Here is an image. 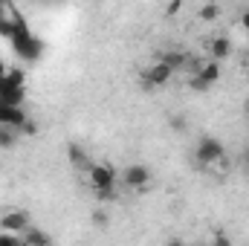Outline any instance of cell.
I'll use <instances>...</instances> for the list:
<instances>
[{
	"instance_id": "6da1fadb",
	"label": "cell",
	"mask_w": 249,
	"mask_h": 246,
	"mask_svg": "<svg viewBox=\"0 0 249 246\" xmlns=\"http://www.w3.org/2000/svg\"><path fill=\"white\" fill-rule=\"evenodd\" d=\"M194 162L203 171L217 168V162H226V145L217 136H200L194 145Z\"/></svg>"
},
{
	"instance_id": "7a4b0ae2",
	"label": "cell",
	"mask_w": 249,
	"mask_h": 246,
	"mask_svg": "<svg viewBox=\"0 0 249 246\" xmlns=\"http://www.w3.org/2000/svg\"><path fill=\"white\" fill-rule=\"evenodd\" d=\"M9 41H12L15 53H18L23 61H38V58L44 55V41H41L38 35H32V29H29V26L18 29V32H15Z\"/></svg>"
},
{
	"instance_id": "3957f363",
	"label": "cell",
	"mask_w": 249,
	"mask_h": 246,
	"mask_svg": "<svg viewBox=\"0 0 249 246\" xmlns=\"http://www.w3.org/2000/svg\"><path fill=\"white\" fill-rule=\"evenodd\" d=\"M23 72L20 70H9L3 78H0V99L9 102V105H23L26 99V90H23Z\"/></svg>"
},
{
	"instance_id": "277c9868",
	"label": "cell",
	"mask_w": 249,
	"mask_h": 246,
	"mask_svg": "<svg viewBox=\"0 0 249 246\" xmlns=\"http://www.w3.org/2000/svg\"><path fill=\"white\" fill-rule=\"evenodd\" d=\"M220 81V61H214V58H209V61L200 64V70L197 72H191V78H188V87L191 90H197V93H206L212 84H217Z\"/></svg>"
},
{
	"instance_id": "5b68a950",
	"label": "cell",
	"mask_w": 249,
	"mask_h": 246,
	"mask_svg": "<svg viewBox=\"0 0 249 246\" xmlns=\"http://www.w3.org/2000/svg\"><path fill=\"white\" fill-rule=\"evenodd\" d=\"M171 75H174V70L168 67V64H162V61H154L145 72H142V87L145 90H160V87H165L168 81H171Z\"/></svg>"
},
{
	"instance_id": "8992f818",
	"label": "cell",
	"mask_w": 249,
	"mask_h": 246,
	"mask_svg": "<svg viewBox=\"0 0 249 246\" xmlns=\"http://www.w3.org/2000/svg\"><path fill=\"white\" fill-rule=\"evenodd\" d=\"M122 183L127 185V188H133V191H145L148 183H151V168L142 165V162L127 165V168L122 171Z\"/></svg>"
},
{
	"instance_id": "52a82bcc",
	"label": "cell",
	"mask_w": 249,
	"mask_h": 246,
	"mask_svg": "<svg viewBox=\"0 0 249 246\" xmlns=\"http://www.w3.org/2000/svg\"><path fill=\"white\" fill-rule=\"evenodd\" d=\"M87 177H90V185L93 188H105V185H116V168L113 165H107V162H93L90 165V171H87Z\"/></svg>"
},
{
	"instance_id": "ba28073f",
	"label": "cell",
	"mask_w": 249,
	"mask_h": 246,
	"mask_svg": "<svg viewBox=\"0 0 249 246\" xmlns=\"http://www.w3.org/2000/svg\"><path fill=\"white\" fill-rule=\"evenodd\" d=\"M32 226V220H29V214L26 211H3L0 214V229H9V232H18V235H23L26 229Z\"/></svg>"
},
{
	"instance_id": "9c48e42d",
	"label": "cell",
	"mask_w": 249,
	"mask_h": 246,
	"mask_svg": "<svg viewBox=\"0 0 249 246\" xmlns=\"http://www.w3.org/2000/svg\"><path fill=\"white\" fill-rule=\"evenodd\" d=\"M23 122H26L23 107H20V105H9V102L0 99V124H9V127H18V130H20Z\"/></svg>"
},
{
	"instance_id": "30bf717a",
	"label": "cell",
	"mask_w": 249,
	"mask_h": 246,
	"mask_svg": "<svg viewBox=\"0 0 249 246\" xmlns=\"http://www.w3.org/2000/svg\"><path fill=\"white\" fill-rule=\"evenodd\" d=\"M209 53H212V58H214V61H226V58L232 55V41H229L226 35H217V38L212 41Z\"/></svg>"
},
{
	"instance_id": "8fae6325",
	"label": "cell",
	"mask_w": 249,
	"mask_h": 246,
	"mask_svg": "<svg viewBox=\"0 0 249 246\" xmlns=\"http://www.w3.org/2000/svg\"><path fill=\"white\" fill-rule=\"evenodd\" d=\"M67 154H70V162H72V168H78V171H90V157H87V151L84 148H78V145H70L67 148Z\"/></svg>"
},
{
	"instance_id": "7c38bea8",
	"label": "cell",
	"mask_w": 249,
	"mask_h": 246,
	"mask_svg": "<svg viewBox=\"0 0 249 246\" xmlns=\"http://www.w3.org/2000/svg\"><path fill=\"white\" fill-rule=\"evenodd\" d=\"M18 136H20V130H18V127L0 124V151H9V148H15V145H18Z\"/></svg>"
},
{
	"instance_id": "4fadbf2b",
	"label": "cell",
	"mask_w": 249,
	"mask_h": 246,
	"mask_svg": "<svg viewBox=\"0 0 249 246\" xmlns=\"http://www.w3.org/2000/svg\"><path fill=\"white\" fill-rule=\"evenodd\" d=\"M23 244H32V246H47V244H53V238H50L47 232H41V229L29 226V229L23 232Z\"/></svg>"
},
{
	"instance_id": "5bb4252c",
	"label": "cell",
	"mask_w": 249,
	"mask_h": 246,
	"mask_svg": "<svg viewBox=\"0 0 249 246\" xmlns=\"http://www.w3.org/2000/svg\"><path fill=\"white\" fill-rule=\"evenodd\" d=\"M160 61H162V64H168V67H171V70L177 72V70H183V67H186L188 55H186V53H180V50H171V53L160 55Z\"/></svg>"
},
{
	"instance_id": "9a60e30c",
	"label": "cell",
	"mask_w": 249,
	"mask_h": 246,
	"mask_svg": "<svg viewBox=\"0 0 249 246\" xmlns=\"http://www.w3.org/2000/svg\"><path fill=\"white\" fill-rule=\"evenodd\" d=\"M217 15H220V6H217V3H212V0H209V3H203V6H200V12H197V18H200V20H206V23L217 20Z\"/></svg>"
},
{
	"instance_id": "2e32d148",
	"label": "cell",
	"mask_w": 249,
	"mask_h": 246,
	"mask_svg": "<svg viewBox=\"0 0 249 246\" xmlns=\"http://www.w3.org/2000/svg\"><path fill=\"white\" fill-rule=\"evenodd\" d=\"M93 191H96V200H99V203H113L116 194H119L116 185H105V188H93Z\"/></svg>"
},
{
	"instance_id": "e0dca14e",
	"label": "cell",
	"mask_w": 249,
	"mask_h": 246,
	"mask_svg": "<svg viewBox=\"0 0 249 246\" xmlns=\"http://www.w3.org/2000/svg\"><path fill=\"white\" fill-rule=\"evenodd\" d=\"M168 127L174 130V133H186L188 130V119L183 113H174V116H168Z\"/></svg>"
},
{
	"instance_id": "ac0fdd59",
	"label": "cell",
	"mask_w": 249,
	"mask_h": 246,
	"mask_svg": "<svg viewBox=\"0 0 249 246\" xmlns=\"http://www.w3.org/2000/svg\"><path fill=\"white\" fill-rule=\"evenodd\" d=\"M15 244H23V235L3 229V232H0V246H15Z\"/></svg>"
},
{
	"instance_id": "d6986e66",
	"label": "cell",
	"mask_w": 249,
	"mask_h": 246,
	"mask_svg": "<svg viewBox=\"0 0 249 246\" xmlns=\"http://www.w3.org/2000/svg\"><path fill=\"white\" fill-rule=\"evenodd\" d=\"M90 220H93V226H107V211H102V209H96L93 214H90Z\"/></svg>"
},
{
	"instance_id": "ffe728a7",
	"label": "cell",
	"mask_w": 249,
	"mask_h": 246,
	"mask_svg": "<svg viewBox=\"0 0 249 246\" xmlns=\"http://www.w3.org/2000/svg\"><path fill=\"white\" fill-rule=\"evenodd\" d=\"M20 133H26V136H35V133H38V122L26 119V122L20 124Z\"/></svg>"
},
{
	"instance_id": "44dd1931",
	"label": "cell",
	"mask_w": 249,
	"mask_h": 246,
	"mask_svg": "<svg viewBox=\"0 0 249 246\" xmlns=\"http://www.w3.org/2000/svg\"><path fill=\"white\" fill-rule=\"evenodd\" d=\"M241 26L249 32V9H244V12H241Z\"/></svg>"
},
{
	"instance_id": "7402d4cb",
	"label": "cell",
	"mask_w": 249,
	"mask_h": 246,
	"mask_svg": "<svg viewBox=\"0 0 249 246\" xmlns=\"http://www.w3.org/2000/svg\"><path fill=\"white\" fill-rule=\"evenodd\" d=\"M6 72H9V67H6V61H0V78H3Z\"/></svg>"
},
{
	"instance_id": "603a6c76",
	"label": "cell",
	"mask_w": 249,
	"mask_h": 246,
	"mask_svg": "<svg viewBox=\"0 0 249 246\" xmlns=\"http://www.w3.org/2000/svg\"><path fill=\"white\" fill-rule=\"evenodd\" d=\"M247 159H249V148H247Z\"/></svg>"
}]
</instances>
